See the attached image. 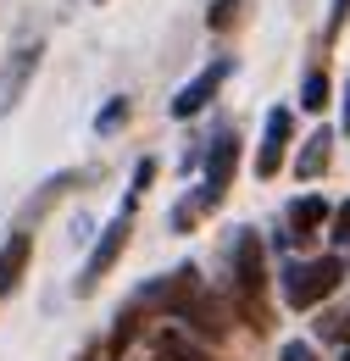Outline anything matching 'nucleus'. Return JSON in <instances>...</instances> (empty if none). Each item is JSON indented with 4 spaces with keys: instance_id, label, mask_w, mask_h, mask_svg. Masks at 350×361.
<instances>
[{
    "instance_id": "4",
    "label": "nucleus",
    "mask_w": 350,
    "mask_h": 361,
    "mask_svg": "<svg viewBox=\"0 0 350 361\" xmlns=\"http://www.w3.org/2000/svg\"><path fill=\"white\" fill-rule=\"evenodd\" d=\"M128 233H133V212L123 206L111 223L100 228V245L89 250V262H84V272H78V283H73V295H95V283H100L106 272L117 267V256L128 250Z\"/></svg>"
},
{
    "instance_id": "24",
    "label": "nucleus",
    "mask_w": 350,
    "mask_h": 361,
    "mask_svg": "<svg viewBox=\"0 0 350 361\" xmlns=\"http://www.w3.org/2000/svg\"><path fill=\"white\" fill-rule=\"evenodd\" d=\"M339 134H350V78H345V117H339Z\"/></svg>"
},
{
    "instance_id": "3",
    "label": "nucleus",
    "mask_w": 350,
    "mask_h": 361,
    "mask_svg": "<svg viewBox=\"0 0 350 361\" xmlns=\"http://www.w3.org/2000/svg\"><path fill=\"white\" fill-rule=\"evenodd\" d=\"M339 283H345V262H339V256L289 262V267H284V300H289L295 312H311V306H322Z\"/></svg>"
},
{
    "instance_id": "10",
    "label": "nucleus",
    "mask_w": 350,
    "mask_h": 361,
    "mask_svg": "<svg viewBox=\"0 0 350 361\" xmlns=\"http://www.w3.org/2000/svg\"><path fill=\"white\" fill-rule=\"evenodd\" d=\"M28 262H34V233L28 228H11V239L0 245V295H17L23 289Z\"/></svg>"
},
{
    "instance_id": "12",
    "label": "nucleus",
    "mask_w": 350,
    "mask_h": 361,
    "mask_svg": "<svg viewBox=\"0 0 350 361\" xmlns=\"http://www.w3.org/2000/svg\"><path fill=\"white\" fill-rule=\"evenodd\" d=\"M322 223H334V212H328L322 195H301V200H289V239H311V233H322Z\"/></svg>"
},
{
    "instance_id": "17",
    "label": "nucleus",
    "mask_w": 350,
    "mask_h": 361,
    "mask_svg": "<svg viewBox=\"0 0 350 361\" xmlns=\"http://www.w3.org/2000/svg\"><path fill=\"white\" fill-rule=\"evenodd\" d=\"M150 183H156V156H145V161H139V167H133V183H128V200H123V206H139V195H145V189H150Z\"/></svg>"
},
{
    "instance_id": "22",
    "label": "nucleus",
    "mask_w": 350,
    "mask_h": 361,
    "mask_svg": "<svg viewBox=\"0 0 350 361\" xmlns=\"http://www.w3.org/2000/svg\"><path fill=\"white\" fill-rule=\"evenodd\" d=\"M278 361H322V356H317V350H311L306 339H289V345H284V350H278Z\"/></svg>"
},
{
    "instance_id": "8",
    "label": "nucleus",
    "mask_w": 350,
    "mask_h": 361,
    "mask_svg": "<svg viewBox=\"0 0 350 361\" xmlns=\"http://www.w3.org/2000/svg\"><path fill=\"white\" fill-rule=\"evenodd\" d=\"M40 61H44V45H40V39H28V45L11 50V61L0 67V117H6L11 106H23V94H28V84H34Z\"/></svg>"
},
{
    "instance_id": "20",
    "label": "nucleus",
    "mask_w": 350,
    "mask_h": 361,
    "mask_svg": "<svg viewBox=\"0 0 350 361\" xmlns=\"http://www.w3.org/2000/svg\"><path fill=\"white\" fill-rule=\"evenodd\" d=\"M317 328H322V339H339V345H350V317H345V312L322 317V322H317Z\"/></svg>"
},
{
    "instance_id": "23",
    "label": "nucleus",
    "mask_w": 350,
    "mask_h": 361,
    "mask_svg": "<svg viewBox=\"0 0 350 361\" xmlns=\"http://www.w3.org/2000/svg\"><path fill=\"white\" fill-rule=\"evenodd\" d=\"M350 23V0H334V11H328V39H339Z\"/></svg>"
},
{
    "instance_id": "15",
    "label": "nucleus",
    "mask_w": 350,
    "mask_h": 361,
    "mask_svg": "<svg viewBox=\"0 0 350 361\" xmlns=\"http://www.w3.org/2000/svg\"><path fill=\"white\" fill-rule=\"evenodd\" d=\"M73 183H78V173H56V178H44V183H40V195L28 200V217H40L44 206H50V200H61V195H67Z\"/></svg>"
},
{
    "instance_id": "13",
    "label": "nucleus",
    "mask_w": 350,
    "mask_h": 361,
    "mask_svg": "<svg viewBox=\"0 0 350 361\" xmlns=\"http://www.w3.org/2000/svg\"><path fill=\"white\" fill-rule=\"evenodd\" d=\"M328 161H334V128H317V134L306 139V150L295 156V173L311 183V178H322V173H328Z\"/></svg>"
},
{
    "instance_id": "26",
    "label": "nucleus",
    "mask_w": 350,
    "mask_h": 361,
    "mask_svg": "<svg viewBox=\"0 0 350 361\" xmlns=\"http://www.w3.org/2000/svg\"><path fill=\"white\" fill-rule=\"evenodd\" d=\"M345 361H350V350H345Z\"/></svg>"
},
{
    "instance_id": "1",
    "label": "nucleus",
    "mask_w": 350,
    "mask_h": 361,
    "mask_svg": "<svg viewBox=\"0 0 350 361\" xmlns=\"http://www.w3.org/2000/svg\"><path fill=\"white\" fill-rule=\"evenodd\" d=\"M228 267H234V300L245 306L251 328H267V245L262 233L239 228L228 245Z\"/></svg>"
},
{
    "instance_id": "2",
    "label": "nucleus",
    "mask_w": 350,
    "mask_h": 361,
    "mask_svg": "<svg viewBox=\"0 0 350 361\" xmlns=\"http://www.w3.org/2000/svg\"><path fill=\"white\" fill-rule=\"evenodd\" d=\"M195 295H200V272H195V267H173L167 278L145 283L128 306H123V317H128V322H139V317H173V322H178V312H183Z\"/></svg>"
},
{
    "instance_id": "16",
    "label": "nucleus",
    "mask_w": 350,
    "mask_h": 361,
    "mask_svg": "<svg viewBox=\"0 0 350 361\" xmlns=\"http://www.w3.org/2000/svg\"><path fill=\"white\" fill-rule=\"evenodd\" d=\"M128 111H133V100H128V94H111V100L100 106L95 128H100V134H111V128H123V123H128Z\"/></svg>"
},
{
    "instance_id": "14",
    "label": "nucleus",
    "mask_w": 350,
    "mask_h": 361,
    "mask_svg": "<svg viewBox=\"0 0 350 361\" xmlns=\"http://www.w3.org/2000/svg\"><path fill=\"white\" fill-rule=\"evenodd\" d=\"M328 67H311L306 78H301V106H306V111H322V106H328Z\"/></svg>"
},
{
    "instance_id": "9",
    "label": "nucleus",
    "mask_w": 350,
    "mask_h": 361,
    "mask_svg": "<svg viewBox=\"0 0 350 361\" xmlns=\"http://www.w3.org/2000/svg\"><path fill=\"white\" fill-rule=\"evenodd\" d=\"M289 134H295V111H289V106H272V111H267V128H262V150H256V178L262 183L278 178L284 150H289Z\"/></svg>"
},
{
    "instance_id": "21",
    "label": "nucleus",
    "mask_w": 350,
    "mask_h": 361,
    "mask_svg": "<svg viewBox=\"0 0 350 361\" xmlns=\"http://www.w3.org/2000/svg\"><path fill=\"white\" fill-rule=\"evenodd\" d=\"M334 245H350V200L345 206H334V233H328Z\"/></svg>"
},
{
    "instance_id": "19",
    "label": "nucleus",
    "mask_w": 350,
    "mask_h": 361,
    "mask_svg": "<svg viewBox=\"0 0 350 361\" xmlns=\"http://www.w3.org/2000/svg\"><path fill=\"white\" fill-rule=\"evenodd\" d=\"M200 212H206L200 195H195V200H178V206H173V233H189V228L200 223Z\"/></svg>"
},
{
    "instance_id": "5",
    "label": "nucleus",
    "mask_w": 350,
    "mask_h": 361,
    "mask_svg": "<svg viewBox=\"0 0 350 361\" xmlns=\"http://www.w3.org/2000/svg\"><path fill=\"white\" fill-rule=\"evenodd\" d=\"M206 183H200V200H206V212L217 206L222 195H228V183H234V173H239V134L234 128H222V134L206 139Z\"/></svg>"
},
{
    "instance_id": "11",
    "label": "nucleus",
    "mask_w": 350,
    "mask_h": 361,
    "mask_svg": "<svg viewBox=\"0 0 350 361\" xmlns=\"http://www.w3.org/2000/svg\"><path fill=\"white\" fill-rule=\"evenodd\" d=\"M150 356L156 361H222L212 345H200V339H189L183 328H162L156 339H150Z\"/></svg>"
},
{
    "instance_id": "6",
    "label": "nucleus",
    "mask_w": 350,
    "mask_h": 361,
    "mask_svg": "<svg viewBox=\"0 0 350 361\" xmlns=\"http://www.w3.org/2000/svg\"><path fill=\"white\" fill-rule=\"evenodd\" d=\"M178 328H183L189 339H200V345H217L222 334L234 328V322H228V300L200 289V295H195V300H189V306L178 312Z\"/></svg>"
},
{
    "instance_id": "18",
    "label": "nucleus",
    "mask_w": 350,
    "mask_h": 361,
    "mask_svg": "<svg viewBox=\"0 0 350 361\" xmlns=\"http://www.w3.org/2000/svg\"><path fill=\"white\" fill-rule=\"evenodd\" d=\"M239 11H245V0H212V11H206V28H212V34H222V28H228Z\"/></svg>"
},
{
    "instance_id": "25",
    "label": "nucleus",
    "mask_w": 350,
    "mask_h": 361,
    "mask_svg": "<svg viewBox=\"0 0 350 361\" xmlns=\"http://www.w3.org/2000/svg\"><path fill=\"white\" fill-rule=\"evenodd\" d=\"M73 361H100V345H84V350H78Z\"/></svg>"
},
{
    "instance_id": "7",
    "label": "nucleus",
    "mask_w": 350,
    "mask_h": 361,
    "mask_svg": "<svg viewBox=\"0 0 350 361\" xmlns=\"http://www.w3.org/2000/svg\"><path fill=\"white\" fill-rule=\"evenodd\" d=\"M228 73H234V56H217V61H206L183 90L173 94V117H195V111H206L212 100H217V90L228 84Z\"/></svg>"
}]
</instances>
